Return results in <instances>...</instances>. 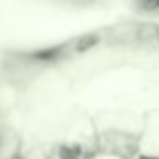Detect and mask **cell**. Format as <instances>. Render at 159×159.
Segmentation results:
<instances>
[{
	"label": "cell",
	"mask_w": 159,
	"mask_h": 159,
	"mask_svg": "<svg viewBox=\"0 0 159 159\" xmlns=\"http://www.w3.org/2000/svg\"><path fill=\"white\" fill-rule=\"evenodd\" d=\"M60 157L62 159H79L81 157V150L77 146H64L60 152Z\"/></svg>",
	"instance_id": "6da1fadb"
},
{
	"label": "cell",
	"mask_w": 159,
	"mask_h": 159,
	"mask_svg": "<svg viewBox=\"0 0 159 159\" xmlns=\"http://www.w3.org/2000/svg\"><path fill=\"white\" fill-rule=\"evenodd\" d=\"M140 6L144 10H155L159 8V0H140Z\"/></svg>",
	"instance_id": "7a4b0ae2"
},
{
	"label": "cell",
	"mask_w": 159,
	"mask_h": 159,
	"mask_svg": "<svg viewBox=\"0 0 159 159\" xmlns=\"http://www.w3.org/2000/svg\"><path fill=\"white\" fill-rule=\"evenodd\" d=\"M140 159H155V157H148V155H144V157H140Z\"/></svg>",
	"instance_id": "3957f363"
}]
</instances>
